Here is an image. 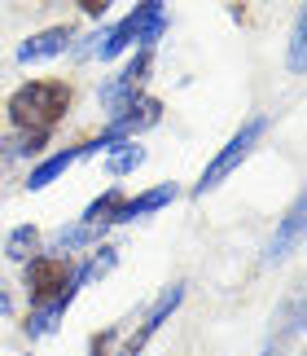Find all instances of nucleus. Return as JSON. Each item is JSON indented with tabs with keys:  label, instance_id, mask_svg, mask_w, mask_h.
Returning <instances> with one entry per match:
<instances>
[{
	"label": "nucleus",
	"instance_id": "f257e3e1",
	"mask_svg": "<svg viewBox=\"0 0 307 356\" xmlns=\"http://www.w3.org/2000/svg\"><path fill=\"white\" fill-rule=\"evenodd\" d=\"M75 102V88L66 84V79H26L22 88H13L9 97V123L22 132H49L66 119V111H71Z\"/></svg>",
	"mask_w": 307,
	"mask_h": 356
},
{
	"label": "nucleus",
	"instance_id": "f03ea898",
	"mask_svg": "<svg viewBox=\"0 0 307 356\" xmlns=\"http://www.w3.org/2000/svg\"><path fill=\"white\" fill-rule=\"evenodd\" d=\"M163 31H167L163 0H141V5H136L123 22L106 26L101 44H97V58L110 62V58H119V53H128V49H154L163 40Z\"/></svg>",
	"mask_w": 307,
	"mask_h": 356
},
{
	"label": "nucleus",
	"instance_id": "7ed1b4c3",
	"mask_svg": "<svg viewBox=\"0 0 307 356\" xmlns=\"http://www.w3.org/2000/svg\"><path fill=\"white\" fill-rule=\"evenodd\" d=\"M22 291L35 304H75L79 282H75V259L71 255H49L40 251L22 264Z\"/></svg>",
	"mask_w": 307,
	"mask_h": 356
},
{
	"label": "nucleus",
	"instance_id": "20e7f679",
	"mask_svg": "<svg viewBox=\"0 0 307 356\" xmlns=\"http://www.w3.org/2000/svg\"><path fill=\"white\" fill-rule=\"evenodd\" d=\"M263 132H268V119H246L242 128H237V132L229 136V145L219 149V154H215L211 163H206V172L198 176V185H193V194L202 198V194H211V189L224 185L229 176H233L237 168H242V163H246L250 154H255V145L263 141Z\"/></svg>",
	"mask_w": 307,
	"mask_h": 356
},
{
	"label": "nucleus",
	"instance_id": "39448f33",
	"mask_svg": "<svg viewBox=\"0 0 307 356\" xmlns=\"http://www.w3.org/2000/svg\"><path fill=\"white\" fill-rule=\"evenodd\" d=\"M163 119V102L158 97H136L132 106H123V111L115 115L101 128V136H92L88 145H83V154H97V149H115V145H128L136 141L141 132H149L154 123Z\"/></svg>",
	"mask_w": 307,
	"mask_h": 356
},
{
	"label": "nucleus",
	"instance_id": "423d86ee",
	"mask_svg": "<svg viewBox=\"0 0 307 356\" xmlns=\"http://www.w3.org/2000/svg\"><path fill=\"white\" fill-rule=\"evenodd\" d=\"M149 66H154V49H136L132 53V62L123 66V71L115 79H106L101 84V106H106V115L115 119L123 106H132L136 97H145V79H149Z\"/></svg>",
	"mask_w": 307,
	"mask_h": 356
},
{
	"label": "nucleus",
	"instance_id": "0eeeda50",
	"mask_svg": "<svg viewBox=\"0 0 307 356\" xmlns=\"http://www.w3.org/2000/svg\"><path fill=\"white\" fill-rule=\"evenodd\" d=\"M66 49H75V26L71 22H58V26H44V31L26 35L18 44V66H35V62H53L62 58Z\"/></svg>",
	"mask_w": 307,
	"mask_h": 356
},
{
	"label": "nucleus",
	"instance_id": "6e6552de",
	"mask_svg": "<svg viewBox=\"0 0 307 356\" xmlns=\"http://www.w3.org/2000/svg\"><path fill=\"white\" fill-rule=\"evenodd\" d=\"M172 202H176V185H172V181H163V185H154V189H145V194H136V198H123V207H119V216H115V225L145 220V216L163 211V207H172Z\"/></svg>",
	"mask_w": 307,
	"mask_h": 356
},
{
	"label": "nucleus",
	"instance_id": "1a4fd4ad",
	"mask_svg": "<svg viewBox=\"0 0 307 356\" xmlns=\"http://www.w3.org/2000/svg\"><path fill=\"white\" fill-rule=\"evenodd\" d=\"M299 242H303V198H294V207H290V216L281 225H276V234H272V242H268V264H281L285 255H294L299 251Z\"/></svg>",
	"mask_w": 307,
	"mask_h": 356
},
{
	"label": "nucleus",
	"instance_id": "9d476101",
	"mask_svg": "<svg viewBox=\"0 0 307 356\" xmlns=\"http://www.w3.org/2000/svg\"><path fill=\"white\" fill-rule=\"evenodd\" d=\"M83 159V145H75V149H58V154H49V159H40L35 168H31V176H26V189H49L53 181H58V176H66L75 168V163Z\"/></svg>",
	"mask_w": 307,
	"mask_h": 356
},
{
	"label": "nucleus",
	"instance_id": "9b49d317",
	"mask_svg": "<svg viewBox=\"0 0 307 356\" xmlns=\"http://www.w3.org/2000/svg\"><path fill=\"white\" fill-rule=\"evenodd\" d=\"M115 268H119V246H115V242H97V246H88V259L75 268L79 291H83V286H92V282H101V277H110Z\"/></svg>",
	"mask_w": 307,
	"mask_h": 356
},
{
	"label": "nucleus",
	"instance_id": "f8f14e48",
	"mask_svg": "<svg viewBox=\"0 0 307 356\" xmlns=\"http://www.w3.org/2000/svg\"><path fill=\"white\" fill-rule=\"evenodd\" d=\"M97 242H101V229L75 220V225H62L58 234L49 238V255H75V251H88Z\"/></svg>",
	"mask_w": 307,
	"mask_h": 356
},
{
	"label": "nucleus",
	"instance_id": "ddd939ff",
	"mask_svg": "<svg viewBox=\"0 0 307 356\" xmlns=\"http://www.w3.org/2000/svg\"><path fill=\"white\" fill-rule=\"evenodd\" d=\"M44 149H49V132L13 128V136H0V159H40Z\"/></svg>",
	"mask_w": 307,
	"mask_h": 356
},
{
	"label": "nucleus",
	"instance_id": "4468645a",
	"mask_svg": "<svg viewBox=\"0 0 307 356\" xmlns=\"http://www.w3.org/2000/svg\"><path fill=\"white\" fill-rule=\"evenodd\" d=\"M44 251V234H40L35 225H18V229H9V238H5V255L9 259H18V264H26L31 255Z\"/></svg>",
	"mask_w": 307,
	"mask_h": 356
},
{
	"label": "nucleus",
	"instance_id": "2eb2a0df",
	"mask_svg": "<svg viewBox=\"0 0 307 356\" xmlns=\"http://www.w3.org/2000/svg\"><path fill=\"white\" fill-rule=\"evenodd\" d=\"M66 308H71V304H35L31 312H26L22 330L31 334V339H44V334H53V330H58V325H62Z\"/></svg>",
	"mask_w": 307,
	"mask_h": 356
},
{
	"label": "nucleus",
	"instance_id": "dca6fc26",
	"mask_svg": "<svg viewBox=\"0 0 307 356\" xmlns=\"http://www.w3.org/2000/svg\"><path fill=\"white\" fill-rule=\"evenodd\" d=\"M123 198H128V194H123L119 185H115V189H106L101 198H92V202H88V211H83L79 220H83V225H97V229L115 225V216H119V207H123Z\"/></svg>",
	"mask_w": 307,
	"mask_h": 356
},
{
	"label": "nucleus",
	"instance_id": "f3484780",
	"mask_svg": "<svg viewBox=\"0 0 307 356\" xmlns=\"http://www.w3.org/2000/svg\"><path fill=\"white\" fill-rule=\"evenodd\" d=\"M141 163H145V149L136 145V141H128V145H115V149H110V163H106V168H110V176H128V172L141 168Z\"/></svg>",
	"mask_w": 307,
	"mask_h": 356
},
{
	"label": "nucleus",
	"instance_id": "a211bd4d",
	"mask_svg": "<svg viewBox=\"0 0 307 356\" xmlns=\"http://www.w3.org/2000/svg\"><path fill=\"white\" fill-rule=\"evenodd\" d=\"M303 13H299V18H294V31H290V71H294V75H303Z\"/></svg>",
	"mask_w": 307,
	"mask_h": 356
},
{
	"label": "nucleus",
	"instance_id": "6ab92c4d",
	"mask_svg": "<svg viewBox=\"0 0 307 356\" xmlns=\"http://www.w3.org/2000/svg\"><path fill=\"white\" fill-rule=\"evenodd\" d=\"M75 5H79L83 13H88V18H101V13H106L110 5H115V0H75Z\"/></svg>",
	"mask_w": 307,
	"mask_h": 356
},
{
	"label": "nucleus",
	"instance_id": "aec40b11",
	"mask_svg": "<svg viewBox=\"0 0 307 356\" xmlns=\"http://www.w3.org/2000/svg\"><path fill=\"white\" fill-rule=\"evenodd\" d=\"M0 317H13V291L5 277H0Z\"/></svg>",
	"mask_w": 307,
	"mask_h": 356
},
{
	"label": "nucleus",
	"instance_id": "412c9836",
	"mask_svg": "<svg viewBox=\"0 0 307 356\" xmlns=\"http://www.w3.org/2000/svg\"><path fill=\"white\" fill-rule=\"evenodd\" d=\"M259 356H281V348H263V352H259Z\"/></svg>",
	"mask_w": 307,
	"mask_h": 356
}]
</instances>
